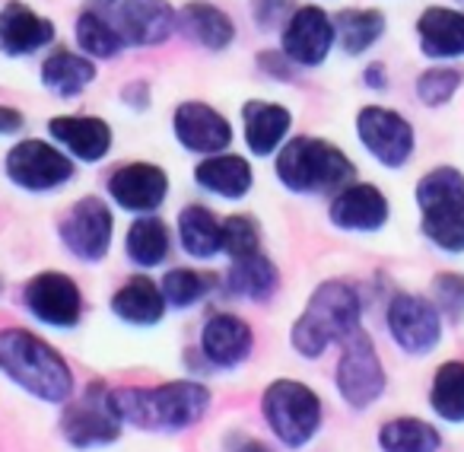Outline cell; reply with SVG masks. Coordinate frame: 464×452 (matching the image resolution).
Returning <instances> with one entry per match:
<instances>
[{"label": "cell", "mask_w": 464, "mask_h": 452, "mask_svg": "<svg viewBox=\"0 0 464 452\" xmlns=\"http://www.w3.org/2000/svg\"><path fill=\"white\" fill-rule=\"evenodd\" d=\"M121 420L143 430H181L200 420L210 395L198 382H166L156 388H118L111 392Z\"/></svg>", "instance_id": "obj_2"}, {"label": "cell", "mask_w": 464, "mask_h": 452, "mask_svg": "<svg viewBox=\"0 0 464 452\" xmlns=\"http://www.w3.org/2000/svg\"><path fill=\"white\" fill-rule=\"evenodd\" d=\"M388 220V198L375 185H347L331 201V223L341 230L372 233Z\"/></svg>", "instance_id": "obj_19"}, {"label": "cell", "mask_w": 464, "mask_h": 452, "mask_svg": "<svg viewBox=\"0 0 464 452\" xmlns=\"http://www.w3.org/2000/svg\"><path fill=\"white\" fill-rule=\"evenodd\" d=\"M48 42H54V23H48L45 16H39L20 0L4 4V10H0V52L23 58V54L45 48Z\"/></svg>", "instance_id": "obj_18"}, {"label": "cell", "mask_w": 464, "mask_h": 452, "mask_svg": "<svg viewBox=\"0 0 464 452\" xmlns=\"http://www.w3.org/2000/svg\"><path fill=\"white\" fill-rule=\"evenodd\" d=\"M48 131L58 143H64L77 160L96 162L111 150V128L92 115H61L48 122Z\"/></svg>", "instance_id": "obj_20"}, {"label": "cell", "mask_w": 464, "mask_h": 452, "mask_svg": "<svg viewBox=\"0 0 464 452\" xmlns=\"http://www.w3.org/2000/svg\"><path fill=\"white\" fill-rule=\"evenodd\" d=\"M200 348H204L207 360L217 367H236L252 350V329L239 316L217 312L200 331Z\"/></svg>", "instance_id": "obj_21"}, {"label": "cell", "mask_w": 464, "mask_h": 452, "mask_svg": "<svg viewBox=\"0 0 464 452\" xmlns=\"http://www.w3.org/2000/svg\"><path fill=\"white\" fill-rule=\"evenodd\" d=\"M92 80H96L92 61L83 58V54L64 52V48L48 54L45 64H42V84H45L48 93H54V96H61V99L80 96Z\"/></svg>", "instance_id": "obj_26"}, {"label": "cell", "mask_w": 464, "mask_h": 452, "mask_svg": "<svg viewBox=\"0 0 464 452\" xmlns=\"http://www.w3.org/2000/svg\"><path fill=\"white\" fill-rule=\"evenodd\" d=\"M334 48V20L322 7H299L286 20L284 54L296 64L315 67Z\"/></svg>", "instance_id": "obj_15"}, {"label": "cell", "mask_w": 464, "mask_h": 452, "mask_svg": "<svg viewBox=\"0 0 464 452\" xmlns=\"http://www.w3.org/2000/svg\"><path fill=\"white\" fill-rule=\"evenodd\" d=\"M261 240H258V226L252 217H229L223 220V249L229 259H242V255L261 252Z\"/></svg>", "instance_id": "obj_36"}, {"label": "cell", "mask_w": 464, "mask_h": 452, "mask_svg": "<svg viewBox=\"0 0 464 452\" xmlns=\"http://www.w3.org/2000/svg\"><path fill=\"white\" fill-rule=\"evenodd\" d=\"M436 303L442 306L445 312H451V316L464 312V278L461 274H442V278H436Z\"/></svg>", "instance_id": "obj_38"}, {"label": "cell", "mask_w": 464, "mask_h": 452, "mask_svg": "<svg viewBox=\"0 0 464 452\" xmlns=\"http://www.w3.org/2000/svg\"><path fill=\"white\" fill-rule=\"evenodd\" d=\"M265 418L271 424V430L284 439L286 446H305L315 437L318 424H322V401L309 386L293 379H277L274 386H267L265 392Z\"/></svg>", "instance_id": "obj_7"}, {"label": "cell", "mask_w": 464, "mask_h": 452, "mask_svg": "<svg viewBox=\"0 0 464 452\" xmlns=\"http://www.w3.org/2000/svg\"><path fill=\"white\" fill-rule=\"evenodd\" d=\"M111 310L130 325H156L166 312V297H162V287H156L150 278H130L115 293Z\"/></svg>", "instance_id": "obj_27"}, {"label": "cell", "mask_w": 464, "mask_h": 452, "mask_svg": "<svg viewBox=\"0 0 464 452\" xmlns=\"http://www.w3.org/2000/svg\"><path fill=\"white\" fill-rule=\"evenodd\" d=\"M210 287L213 280L207 274L191 271V268H175L162 278V297L172 306H194Z\"/></svg>", "instance_id": "obj_35"}, {"label": "cell", "mask_w": 464, "mask_h": 452, "mask_svg": "<svg viewBox=\"0 0 464 452\" xmlns=\"http://www.w3.org/2000/svg\"><path fill=\"white\" fill-rule=\"evenodd\" d=\"M109 192L121 207L147 213V211H156V207L166 201L169 179L153 162H128V166L111 172Z\"/></svg>", "instance_id": "obj_17"}, {"label": "cell", "mask_w": 464, "mask_h": 452, "mask_svg": "<svg viewBox=\"0 0 464 452\" xmlns=\"http://www.w3.org/2000/svg\"><path fill=\"white\" fill-rule=\"evenodd\" d=\"M420 48L430 58H461L464 54V14L449 7H430L417 20Z\"/></svg>", "instance_id": "obj_22"}, {"label": "cell", "mask_w": 464, "mask_h": 452, "mask_svg": "<svg viewBox=\"0 0 464 452\" xmlns=\"http://www.w3.org/2000/svg\"><path fill=\"white\" fill-rule=\"evenodd\" d=\"M461 86V74L451 71V67H432L423 71V77L417 80V96L423 105H445L455 90Z\"/></svg>", "instance_id": "obj_37"}, {"label": "cell", "mask_w": 464, "mask_h": 452, "mask_svg": "<svg viewBox=\"0 0 464 452\" xmlns=\"http://www.w3.org/2000/svg\"><path fill=\"white\" fill-rule=\"evenodd\" d=\"M64 437L71 439L73 446H102L118 439L121 433V418L115 411V401H111V392L99 382H92L83 392V398L73 401L64 411Z\"/></svg>", "instance_id": "obj_9"}, {"label": "cell", "mask_w": 464, "mask_h": 452, "mask_svg": "<svg viewBox=\"0 0 464 452\" xmlns=\"http://www.w3.org/2000/svg\"><path fill=\"white\" fill-rule=\"evenodd\" d=\"M86 10L102 16L124 45H162L179 26L166 0H86Z\"/></svg>", "instance_id": "obj_6"}, {"label": "cell", "mask_w": 464, "mask_h": 452, "mask_svg": "<svg viewBox=\"0 0 464 452\" xmlns=\"http://www.w3.org/2000/svg\"><path fill=\"white\" fill-rule=\"evenodd\" d=\"M179 26L191 35L198 45L210 48V52H223L232 39H236V26L232 20L213 4H204V0H194V4H185L179 14Z\"/></svg>", "instance_id": "obj_24"}, {"label": "cell", "mask_w": 464, "mask_h": 452, "mask_svg": "<svg viewBox=\"0 0 464 452\" xmlns=\"http://www.w3.org/2000/svg\"><path fill=\"white\" fill-rule=\"evenodd\" d=\"M290 7L293 0H255V20L261 26H274V23H280L290 14Z\"/></svg>", "instance_id": "obj_39"}, {"label": "cell", "mask_w": 464, "mask_h": 452, "mask_svg": "<svg viewBox=\"0 0 464 452\" xmlns=\"http://www.w3.org/2000/svg\"><path fill=\"white\" fill-rule=\"evenodd\" d=\"M179 236L185 252L194 259H210L223 249V223L200 204H191L179 213Z\"/></svg>", "instance_id": "obj_28"}, {"label": "cell", "mask_w": 464, "mask_h": 452, "mask_svg": "<svg viewBox=\"0 0 464 452\" xmlns=\"http://www.w3.org/2000/svg\"><path fill=\"white\" fill-rule=\"evenodd\" d=\"M73 33H77L80 48H83L86 54H92V58H115L124 48V42L115 35V29H111L102 16H96L86 7H83V14L77 16V29H73Z\"/></svg>", "instance_id": "obj_34"}, {"label": "cell", "mask_w": 464, "mask_h": 452, "mask_svg": "<svg viewBox=\"0 0 464 452\" xmlns=\"http://www.w3.org/2000/svg\"><path fill=\"white\" fill-rule=\"evenodd\" d=\"M239 452H271V449H267V446H261V443H252V439H248L246 446H239Z\"/></svg>", "instance_id": "obj_42"}, {"label": "cell", "mask_w": 464, "mask_h": 452, "mask_svg": "<svg viewBox=\"0 0 464 452\" xmlns=\"http://www.w3.org/2000/svg\"><path fill=\"white\" fill-rule=\"evenodd\" d=\"M423 233L445 252H464V175L451 166L426 172L417 185Z\"/></svg>", "instance_id": "obj_5"}, {"label": "cell", "mask_w": 464, "mask_h": 452, "mask_svg": "<svg viewBox=\"0 0 464 452\" xmlns=\"http://www.w3.org/2000/svg\"><path fill=\"white\" fill-rule=\"evenodd\" d=\"M385 33V16L379 10H341L334 16V39L347 54L372 48Z\"/></svg>", "instance_id": "obj_30"}, {"label": "cell", "mask_w": 464, "mask_h": 452, "mask_svg": "<svg viewBox=\"0 0 464 452\" xmlns=\"http://www.w3.org/2000/svg\"><path fill=\"white\" fill-rule=\"evenodd\" d=\"M7 175L29 192H52L71 182L73 162L45 141H23L7 153Z\"/></svg>", "instance_id": "obj_11"}, {"label": "cell", "mask_w": 464, "mask_h": 452, "mask_svg": "<svg viewBox=\"0 0 464 452\" xmlns=\"http://www.w3.org/2000/svg\"><path fill=\"white\" fill-rule=\"evenodd\" d=\"M23 128V115L16 109H4L0 105V134H14V131Z\"/></svg>", "instance_id": "obj_40"}, {"label": "cell", "mask_w": 464, "mask_h": 452, "mask_svg": "<svg viewBox=\"0 0 464 452\" xmlns=\"http://www.w3.org/2000/svg\"><path fill=\"white\" fill-rule=\"evenodd\" d=\"M362 306L353 287L328 280L312 293L309 306L293 325V348L303 357H318L331 341H347L360 329Z\"/></svg>", "instance_id": "obj_3"}, {"label": "cell", "mask_w": 464, "mask_h": 452, "mask_svg": "<svg viewBox=\"0 0 464 452\" xmlns=\"http://www.w3.org/2000/svg\"><path fill=\"white\" fill-rule=\"evenodd\" d=\"M356 137L385 166H404L413 153V128L394 109L366 105L356 115Z\"/></svg>", "instance_id": "obj_10"}, {"label": "cell", "mask_w": 464, "mask_h": 452, "mask_svg": "<svg viewBox=\"0 0 464 452\" xmlns=\"http://www.w3.org/2000/svg\"><path fill=\"white\" fill-rule=\"evenodd\" d=\"M0 369L35 398L64 401L73 392V376L64 357L26 329L0 331Z\"/></svg>", "instance_id": "obj_1"}, {"label": "cell", "mask_w": 464, "mask_h": 452, "mask_svg": "<svg viewBox=\"0 0 464 452\" xmlns=\"http://www.w3.org/2000/svg\"><path fill=\"white\" fill-rule=\"evenodd\" d=\"M242 118H246V141H248V147H252V153H258V156L274 153L293 122L290 112L274 103H246Z\"/></svg>", "instance_id": "obj_25"}, {"label": "cell", "mask_w": 464, "mask_h": 452, "mask_svg": "<svg viewBox=\"0 0 464 452\" xmlns=\"http://www.w3.org/2000/svg\"><path fill=\"white\" fill-rule=\"evenodd\" d=\"M23 300H26L29 312H33L39 322L54 325V329H71V325L80 322V312H83L80 287L61 271L35 274L26 284Z\"/></svg>", "instance_id": "obj_12"}, {"label": "cell", "mask_w": 464, "mask_h": 452, "mask_svg": "<svg viewBox=\"0 0 464 452\" xmlns=\"http://www.w3.org/2000/svg\"><path fill=\"white\" fill-rule=\"evenodd\" d=\"M277 175L299 194L334 192L353 179V162L341 147L322 137H293L277 156Z\"/></svg>", "instance_id": "obj_4"}, {"label": "cell", "mask_w": 464, "mask_h": 452, "mask_svg": "<svg viewBox=\"0 0 464 452\" xmlns=\"http://www.w3.org/2000/svg\"><path fill=\"white\" fill-rule=\"evenodd\" d=\"M430 405L436 408L439 418L464 420V363L451 360L439 367L430 388Z\"/></svg>", "instance_id": "obj_33"}, {"label": "cell", "mask_w": 464, "mask_h": 452, "mask_svg": "<svg viewBox=\"0 0 464 452\" xmlns=\"http://www.w3.org/2000/svg\"><path fill=\"white\" fill-rule=\"evenodd\" d=\"M388 329L392 338L407 350V354H426L439 344L442 335V322H439V310L423 297H411L401 293L388 306Z\"/></svg>", "instance_id": "obj_14"}, {"label": "cell", "mask_w": 464, "mask_h": 452, "mask_svg": "<svg viewBox=\"0 0 464 452\" xmlns=\"http://www.w3.org/2000/svg\"><path fill=\"white\" fill-rule=\"evenodd\" d=\"M128 255L143 268L160 265L169 255V233L160 217H140L128 230Z\"/></svg>", "instance_id": "obj_32"}, {"label": "cell", "mask_w": 464, "mask_h": 452, "mask_svg": "<svg viewBox=\"0 0 464 452\" xmlns=\"http://www.w3.org/2000/svg\"><path fill=\"white\" fill-rule=\"evenodd\" d=\"M442 437L436 427L413 418H398L379 430V446L385 452H436Z\"/></svg>", "instance_id": "obj_31"}, {"label": "cell", "mask_w": 464, "mask_h": 452, "mask_svg": "<svg viewBox=\"0 0 464 452\" xmlns=\"http://www.w3.org/2000/svg\"><path fill=\"white\" fill-rule=\"evenodd\" d=\"M337 388L353 408H366L385 392V369L375 354V344L362 329L343 341V357L337 363Z\"/></svg>", "instance_id": "obj_8"}, {"label": "cell", "mask_w": 464, "mask_h": 452, "mask_svg": "<svg viewBox=\"0 0 464 452\" xmlns=\"http://www.w3.org/2000/svg\"><path fill=\"white\" fill-rule=\"evenodd\" d=\"M175 137L191 153H219L232 143V128L213 105L181 103L172 115Z\"/></svg>", "instance_id": "obj_16"}, {"label": "cell", "mask_w": 464, "mask_h": 452, "mask_svg": "<svg viewBox=\"0 0 464 452\" xmlns=\"http://www.w3.org/2000/svg\"><path fill=\"white\" fill-rule=\"evenodd\" d=\"M194 179L200 188L213 194H223V198H242V194L252 188V166H248L242 156L232 153H210L198 169H194Z\"/></svg>", "instance_id": "obj_23"}, {"label": "cell", "mask_w": 464, "mask_h": 452, "mask_svg": "<svg viewBox=\"0 0 464 452\" xmlns=\"http://www.w3.org/2000/svg\"><path fill=\"white\" fill-rule=\"evenodd\" d=\"M61 240L77 259L99 261L111 242V211L99 198H83L61 220Z\"/></svg>", "instance_id": "obj_13"}, {"label": "cell", "mask_w": 464, "mask_h": 452, "mask_svg": "<svg viewBox=\"0 0 464 452\" xmlns=\"http://www.w3.org/2000/svg\"><path fill=\"white\" fill-rule=\"evenodd\" d=\"M366 84H369V86H375V90H382V86L388 84V80L382 77V67H379V64H372V67L366 71Z\"/></svg>", "instance_id": "obj_41"}, {"label": "cell", "mask_w": 464, "mask_h": 452, "mask_svg": "<svg viewBox=\"0 0 464 452\" xmlns=\"http://www.w3.org/2000/svg\"><path fill=\"white\" fill-rule=\"evenodd\" d=\"M226 287H229V293H236V297L267 300L277 290V268L261 252L232 259V268H229V274H226Z\"/></svg>", "instance_id": "obj_29"}]
</instances>
